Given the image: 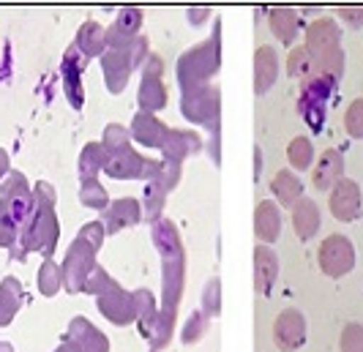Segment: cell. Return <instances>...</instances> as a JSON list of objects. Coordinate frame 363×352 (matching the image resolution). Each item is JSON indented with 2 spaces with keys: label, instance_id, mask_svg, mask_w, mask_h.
Instances as JSON below:
<instances>
[{
  "label": "cell",
  "instance_id": "obj_1",
  "mask_svg": "<svg viewBox=\"0 0 363 352\" xmlns=\"http://www.w3.org/2000/svg\"><path fill=\"white\" fill-rule=\"evenodd\" d=\"M33 197H36L33 216L28 219V224H22V229H19V243H22L19 257L25 260L28 251H41L50 260V254L55 251V243H57V219H55L52 186L38 183L33 188Z\"/></svg>",
  "mask_w": 363,
  "mask_h": 352
},
{
  "label": "cell",
  "instance_id": "obj_2",
  "mask_svg": "<svg viewBox=\"0 0 363 352\" xmlns=\"http://www.w3.org/2000/svg\"><path fill=\"white\" fill-rule=\"evenodd\" d=\"M153 241L159 246L164 257V312L175 314L178 303H181L183 290V249L181 235L169 222H156L153 227Z\"/></svg>",
  "mask_w": 363,
  "mask_h": 352
},
{
  "label": "cell",
  "instance_id": "obj_3",
  "mask_svg": "<svg viewBox=\"0 0 363 352\" xmlns=\"http://www.w3.org/2000/svg\"><path fill=\"white\" fill-rule=\"evenodd\" d=\"M306 50L311 52V60L320 72L339 74L342 72V47H339V28L333 19H314L306 30Z\"/></svg>",
  "mask_w": 363,
  "mask_h": 352
},
{
  "label": "cell",
  "instance_id": "obj_4",
  "mask_svg": "<svg viewBox=\"0 0 363 352\" xmlns=\"http://www.w3.org/2000/svg\"><path fill=\"white\" fill-rule=\"evenodd\" d=\"M216 66H218V50L213 38L200 44V47H194V50H189L181 57V63H178V79H181L183 91L202 88L205 79L216 72Z\"/></svg>",
  "mask_w": 363,
  "mask_h": 352
},
{
  "label": "cell",
  "instance_id": "obj_5",
  "mask_svg": "<svg viewBox=\"0 0 363 352\" xmlns=\"http://www.w3.org/2000/svg\"><path fill=\"white\" fill-rule=\"evenodd\" d=\"M145 38H134L123 50H112L101 55V66H104V79H107L109 93H121L128 82V72L140 63V57L145 55Z\"/></svg>",
  "mask_w": 363,
  "mask_h": 352
},
{
  "label": "cell",
  "instance_id": "obj_6",
  "mask_svg": "<svg viewBox=\"0 0 363 352\" xmlns=\"http://www.w3.org/2000/svg\"><path fill=\"white\" fill-rule=\"evenodd\" d=\"M96 251H99V249H93L91 243L82 241V238H77V241L72 243V249H69V254H66V262L60 265L63 284H66L69 293H82V290H85L88 278H91V273L96 271Z\"/></svg>",
  "mask_w": 363,
  "mask_h": 352
},
{
  "label": "cell",
  "instance_id": "obj_7",
  "mask_svg": "<svg viewBox=\"0 0 363 352\" xmlns=\"http://www.w3.org/2000/svg\"><path fill=\"white\" fill-rule=\"evenodd\" d=\"M0 200L9 205L11 216L17 224H28V219L33 216L36 208V197L28 186V178L22 172H9L6 181L0 183Z\"/></svg>",
  "mask_w": 363,
  "mask_h": 352
},
{
  "label": "cell",
  "instance_id": "obj_8",
  "mask_svg": "<svg viewBox=\"0 0 363 352\" xmlns=\"http://www.w3.org/2000/svg\"><path fill=\"white\" fill-rule=\"evenodd\" d=\"M317 260H320V268L323 273L330 278H339L352 271L355 265V249L352 243L347 241L345 235H330L320 243V251H317Z\"/></svg>",
  "mask_w": 363,
  "mask_h": 352
},
{
  "label": "cell",
  "instance_id": "obj_9",
  "mask_svg": "<svg viewBox=\"0 0 363 352\" xmlns=\"http://www.w3.org/2000/svg\"><path fill=\"white\" fill-rule=\"evenodd\" d=\"M183 115L194 123H202L208 129H216L218 115V91L216 88H194L183 93Z\"/></svg>",
  "mask_w": 363,
  "mask_h": 352
},
{
  "label": "cell",
  "instance_id": "obj_10",
  "mask_svg": "<svg viewBox=\"0 0 363 352\" xmlns=\"http://www.w3.org/2000/svg\"><path fill=\"white\" fill-rule=\"evenodd\" d=\"M273 339H276L279 350H298L306 341V319H303V314L295 312V309L281 312L273 322Z\"/></svg>",
  "mask_w": 363,
  "mask_h": 352
},
{
  "label": "cell",
  "instance_id": "obj_11",
  "mask_svg": "<svg viewBox=\"0 0 363 352\" xmlns=\"http://www.w3.org/2000/svg\"><path fill=\"white\" fill-rule=\"evenodd\" d=\"M162 57H147L145 63V74H143V85H140V107L145 112H156L167 104V96H164L162 85Z\"/></svg>",
  "mask_w": 363,
  "mask_h": 352
},
{
  "label": "cell",
  "instance_id": "obj_12",
  "mask_svg": "<svg viewBox=\"0 0 363 352\" xmlns=\"http://www.w3.org/2000/svg\"><path fill=\"white\" fill-rule=\"evenodd\" d=\"M66 344H69L72 352H109L107 336L101 334L96 325H91L88 319H82V317L72 319Z\"/></svg>",
  "mask_w": 363,
  "mask_h": 352
},
{
  "label": "cell",
  "instance_id": "obj_13",
  "mask_svg": "<svg viewBox=\"0 0 363 352\" xmlns=\"http://www.w3.org/2000/svg\"><path fill=\"white\" fill-rule=\"evenodd\" d=\"M330 213L339 219V222H352L358 213H361V188L355 181H339L333 186V194H330Z\"/></svg>",
  "mask_w": 363,
  "mask_h": 352
},
{
  "label": "cell",
  "instance_id": "obj_14",
  "mask_svg": "<svg viewBox=\"0 0 363 352\" xmlns=\"http://www.w3.org/2000/svg\"><path fill=\"white\" fill-rule=\"evenodd\" d=\"M99 312L107 317L109 322L115 325H128L131 319H137V303H134V295H128L123 290H115V293H107V295L99 297Z\"/></svg>",
  "mask_w": 363,
  "mask_h": 352
},
{
  "label": "cell",
  "instance_id": "obj_15",
  "mask_svg": "<svg viewBox=\"0 0 363 352\" xmlns=\"http://www.w3.org/2000/svg\"><path fill=\"white\" fill-rule=\"evenodd\" d=\"M131 137L140 145H147V148H164L167 140H169V129L164 126L159 118H153L150 112H140L131 120Z\"/></svg>",
  "mask_w": 363,
  "mask_h": 352
},
{
  "label": "cell",
  "instance_id": "obj_16",
  "mask_svg": "<svg viewBox=\"0 0 363 352\" xmlns=\"http://www.w3.org/2000/svg\"><path fill=\"white\" fill-rule=\"evenodd\" d=\"M145 167H147V161L137 150L123 148V150H118V153H109L104 172H107L109 178L128 181V178H143V175H145Z\"/></svg>",
  "mask_w": 363,
  "mask_h": 352
},
{
  "label": "cell",
  "instance_id": "obj_17",
  "mask_svg": "<svg viewBox=\"0 0 363 352\" xmlns=\"http://www.w3.org/2000/svg\"><path fill=\"white\" fill-rule=\"evenodd\" d=\"M342 172H345V159L339 150H325L317 161H314V172H311V181L320 191H328L330 186H336L342 181Z\"/></svg>",
  "mask_w": 363,
  "mask_h": 352
},
{
  "label": "cell",
  "instance_id": "obj_18",
  "mask_svg": "<svg viewBox=\"0 0 363 352\" xmlns=\"http://www.w3.org/2000/svg\"><path fill=\"white\" fill-rule=\"evenodd\" d=\"M279 276V260L268 246H257L255 251V287L257 293L268 295L273 287V281Z\"/></svg>",
  "mask_w": 363,
  "mask_h": 352
},
{
  "label": "cell",
  "instance_id": "obj_19",
  "mask_svg": "<svg viewBox=\"0 0 363 352\" xmlns=\"http://www.w3.org/2000/svg\"><path fill=\"white\" fill-rule=\"evenodd\" d=\"M276 74H279V55L276 50L262 44L255 55V91L265 93L276 82Z\"/></svg>",
  "mask_w": 363,
  "mask_h": 352
},
{
  "label": "cell",
  "instance_id": "obj_20",
  "mask_svg": "<svg viewBox=\"0 0 363 352\" xmlns=\"http://www.w3.org/2000/svg\"><path fill=\"white\" fill-rule=\"evenodd\" d=\"M140 216H143V210H140V203L137 200H118V203L109 205V210L104 213V227H107V232H118V229H123V227H131V224L140 222Z\"/></svg>",
  "mask_w": 363,
  "mask_h": 352
},
{
  "label": "cell",
  "instance_id": "obj_21",
  "mask_svg": "<svg viewBox=\"0 0 363 352\" xmlns=\"http://www.w3.org/2000/svg\"><path fill=\"white\" fill-rule=\"evenodd\" d=\"M82 66H85V55L77 50L74 44L72 50L66 52L63 60V76H66V93H69V101L74 107H82V85H79V76H82Z\"/></svg>",
  "mask_w": 363,
  "mask_h": 352
},
{
  "label": "cell",
  "instance_id": "obj_22",
  "mask_svg": "<svg viewBox=\"0 0 363 352\" xmlns=\"http://www.w3.org/2000/svg\"><path fill=\"white\" fill-rule=\"evenodd\" d=\"M255 232L262 243H273L281 232V216H279V208L273 203H262L257 205L255 210Z\"/></svg>",
  "mask_w": 363,
  "mask_h": 352
},
{
  "label": "cell",
  "instance_id": "obj_23",
  "mask_svg": "<svg viewBox=\"0 0 363 352\" xmlns=\"http://www.w3.org/2000/svg\"><path fill=\"white\" fill-rule=\"evenodd\" d=\"M292 224L301 241H309L311 235L320 229V210L311 200H298L292 208Z\"/></svg>",
  "mask_w": 363,
  "mask_h": 352
},
{
  "label": "cell",
  "instance_id": "obj_24",
  "mask_svg": "<svg viewBox=\"0 0 363 352\" xmlns=\"http://www.w3.org/2000/svg\"><path fill=\"white\" fill-rule=\"evenodd\" d=\"M22 306V284L14 276H6L0 284V328L9 325Z\"/></svg>",
  "mask_w": 363,
  "mask_h": 352
},
{
  "label": "cell",
  "instance_id": "obj_25",
  "mask_svg": "<svg viewBox=\"0 0 363 352\" xmlns=\"http://www.w3.org/2000/svg\"><path fill=\"white\" fill-rule=\"evenodd\" d=\"M77 50L85 57L101 55V50H107V30H101L96 22H85L77 36Z\"/></svg>",
  "mask_w": 363,
  "mask_h": 352
},
{
  "label": "cell",
  "instance_id": "obj_26",
  "mask_svg": "<svg viewBox=\"0 0 363 352\" xmlns=\"http://www.w3.org/2000/svg\"><path fill=\"white\" fill-rule=\"evenodd\" d=\"M273 194L279 197L281 205H295L301 200V194H303V183L298 181L295 172L281 169V172H276V178H273Z\"/></svg>",
  "mask_w": 363,
  "mask_h": 352
},
{
  "label": "cell",
  "instance_id": "obj_27",
  "mask_svg": "<svg viewBox=\"0 0 363 352\" xmlns=\"http://www.w3.org/2000/svg\"><path fill=\"white\" fill-rule=\"evenodd\" d=\"M271 28L279 41L290 44L298 33V14L292 8H273L271 11Z\"/></svg>",
  "mask_w": 363,
  "mask_h": 352
},
{
  "label": "cell",
  "instance_id": "obj_28",
  "mask_svg": "<svg viewBox=\"0 0 363 352\" xmlns=\"http://www.w3.org/2000/svg\"><path fill=\"white\" fill-rule=\"evenodd\" d=\"M107 159H109V150L104 145H88V148L82 150V159H79V172H82V178H96V172L99 169L107 167Z\"/></svg>",
  "mask_w": 363,
  "mask_h": 352
},
{
  "label": "cell",
  "instance_id": "obj_29",
  "mask_svg": "<svg viewBox=\"0 0 363 352\" xmlns=\"http://www.w3.org/2000/svg\"><path fill=\"white\" fill-rule=\"evenodd\" d=\"M60 287H63V273H60V268H57L52 260H44V265L38 268V290H41V295L52 297Z\"/></svg>",
  "mask_w": 363,
  "mask_h": 352
},
{
  "label": "cell",
  "instance_id": "obj_30",
  "mask_svg": "<svg viewBox=\"0 0 363 352\" xmlns=\"http://www.w3.org/2000/svg\"><path fill=\"white\" fill-rule=\"evenodd\" d=\"M287 156H290L292 167L295 169H306L314 164V148L306 137H295L287 148Z\"/></svg>",
  "mask_w": 363,
  "mask_h": 352
},
{
  "label": "cell",
  "instance_id": "obj_31",
  "mask_svg": "<svg viewBox=\"0 0 363 352\" xmlns=\"http://www.w3.org/2000/svg\"><path fill=\"white\" fill-rule=\"evenodd\" d=\"M79 200L85 208H96L101 210L107 205V191L101 188V183L96 178H82V191H79Z\"/></svg>",
  "mask_w": 363,
  "mask_h": 352
},
{
  "label": "cell",
  "instance_id": "obj_32",
  "mask_svg": "<svg viewBox=\"0 0 363 352\" xmlns=\"http://www.w3.org/2000/svg\"><path fill=\"white\" fill-rule=\"evenodd\" d=\"M19 238V224L14 222L9 205L0 200V246H14Z\"/></svg>",
  "mask_w": 363,
  "mask_h": 352
},
{
  "label": "cell",
  "instance_id": "obj_33",
  "mask_svg": "<svg viewBox=\"0 0 363 352\" xmlns=\"http://www.w3.org/2000/svg\"><path fill=\"white\" fill-rule=\"evenodd\" d=\"M311 52L306 50V44L303 47H295L290 52V57H287V72H290V76H303L311 72Z\"/></svg>",
  "mask_w": 363,
  "mask_h": 352
},
{
  "label": "cell",
  "instance_id": "obj_34",
  "mask_svg": "<svg viewBox=\"0 0 363 352\" xmlns=\"http://www.w3.org/2000/svg\"><path fill=\"white\" fill-rule=\"evenodd\" d=\"M140 22H143V11H137V8H123V11L118 14L112 28H115L118 33H123V36L134 38V33L140 30Z\"/></svg>",
  "mask_w": 363,
  "mask_h": 352
},
{
  "label": "cell",
  "instance_id": "obj_35",
  "mask_svg": "<svg viewBox=\"0 0 363 352\" xmlns=\"http://www.w3.org/2000/svg\"><path fill=\"white\" fill-rule=\"evenodd\" d=\"M115 290H121V287H118V284H115V281H112L101 268H96V271L91 273V278H88V284H85V290H82V293H93V295L101 297V295H107V293H115Z\"/></svg>",
  "mask_w": 363,
  "mask_h": 352
},
{
  "label": "cell",
  "instance_id": "obj_36",
  "mask_svg": "<svg viewBox=\"0 0 363 352\" xmlns=\"http://www.w3.org/2000/svg\"><path fill=\"white\" fill-rule=\"evenodd\" d=\"M345 129L350 131V137H363V98L350 104L345 115Z\"/></svg>",
  "mask_w": 363,
  "mask_h": 352
},
{
  "label": "cell",
  "instance_id": "obj_37",
  "mask_svg": "<svg viewBox=\"0 0 363 352\" xmlns=\"http://www.w3.org/2000/svg\"><path fill=\"white\" fill-rule=\"evenodd\" d=\"M128 134L131 131L123 129V126H107V131H104V148L109 153H118V150L128 148Z\"/></svg>",
  "mask_w": 363,
  "mask_h": 352
},
{
  "label": "cell",
  "instance_id": "obj_38",
  "mask_svg": "<svg viewBox=\"0 0 363 352\" xmlns=\"http://www.w3.org/2000/svg\"><path fill=\"white\" fill-rule=\"evenodd\" d=\"M342 352H363V325L350 322L342 334Z\"/></svg>",
  "mask_w": 363,
  "mask_h": 352
},
{
  "label": "cell",
  "instance_id": "obj_39",
  "mask_svg": "<svg viewBox=\"0 0 363 352\" xmlns=\"http://www.w3.org/2000/svg\"><path fill=\"white\" fill-rule=\"evenodd\" d=\"M104 232H107L104 222H91V224H85V227L79 229V235H77V238H82V241L91 243L93 249H99V246H101V241H104Z\"/></svg>",
  "mask_w": 363,
  "mask_h": 352
},
{
  "label": "cell",
  "instance_id": "obj_40",
  "mask_svg": "<svg viewBox=\"0 0 363 352\" xmlns=\"http://www.w3.org/2000/svg\"><path fill=\"white\" fill-rule=\"evenodd\" d=\"M202 331H205V314H191V319L186 322V328H183V341L186 344H191V341H197L202 336Z\"/></svg>",
  "mask_w": 363,
  "mask_h": 352
},
{
  "label": "cell",
  "instance_id": "obj_41",
  "mask_svg": "<svg viewBox=\"0 0 363 352\" xmlns=\"http://www.w3.org/2000/svg\"><path fill=\"white\" fill-rule=\"evenodd\" d=\"M205 314H218V281H208L205 287Z\"/></svg>",
  "mask_w": 363,
  "mask_h": 352
},
{
  "label": "cell",
  "instance_id": "obj_42",
  "mask_svg": "<svg viewBox=\"0 0 363 352\" xmlns=\"http://www.w3.org/2000/svg\"><path fill=\"white\" fill-rule=\"evenodd\" d=\"M339 17L347 19L352 28H361L363 25V8H339Z\"/></svg>",
  "mask_w": 363,
  "mask_h": 352
},
{
  "label": "cell",
  "instance_id": "obj_43",
  "mask_svg": "<svg viewBox=\"0 0 363 352\" xmlns=\"http://www.w3.org/2000/svg\"><path fill=\"white\" fill-rule=\"evenodd\" d=\"M9 172H11V169H9V153H6V150H0V178H3V175H9Z\"/></svg>",
  "mask_w": 363,
  "mask_h": 352
},
{
  "label": "cell",
  "instance_id": "obj_44",
  "mask_svg": "<svg viewBox=\"0 0 363 352\" xmlns=\"http://www.w3.org/2000/svg\"><path fill=\"white\" fill-rule=\"evenodd\" d=\"M0 352H14V347L9 341H0Z\"/></svg>",
  "mask_w": 363,
  "mask_h": 352
},
{
  "label": "cell",
  "instance_id": "obj_45",
  "mask_svg": "<svg viewBox=\"0 0 363 352\" xmlns=\"http://www.w3.org/2000/svg\"><path fill=\"white\" fill-rule=\"evenodd\" d=\"M55 352H72V350H69V344H63V347H57Z\"/></svg>",
  "mask_w": 363,
  "mask_h": 352
}]
</instances>
